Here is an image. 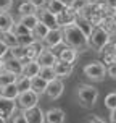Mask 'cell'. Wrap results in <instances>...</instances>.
Returning <instances> with one entry per match:
<instances>
[{
    "label": "cell",
    "instance_id": "obj_1",
    "mask_svg": "<svg viewBox=\"0 0 116 123\" xmlns=\"http://www.w3.org/2000/svg\"><path fill=\"white\" fill-rule=\"evenodd\" d=\"M61 34H63V42L68 47H73L76 50L87 47V37L82 34V31L77 26L71 25L66 28H61Z\"/></svg>",
    "mask_w": 116,
    "mask_h": 123
},
{
    "label": "cell",
    "instance_id": "obj_2",
    "mask_svg": "<svg viewBox=\"0 0 116 123\" xmlns=\"http://www.w3.org/2000/svg\"><path fill=\"white\" fill-rule=\"evenodd\" d=\"M110 42H111V36L102 28H94V31L87 37V45L92 47L94 50H97V52L105 50Z\"/></svg>",
    "mask_w": 116,
    "mask_h": 123
},
{
    "label": "cell",
    "instance_id": "obj_3",
    "mask_svg": "<svg viewBox=\"0 0 116 123\" xmlns=\"http://www.w3.org/2000/svg\"><path fill=\"white\" fill-rule=\"evenodd\" d=\"M77 99H79V104L82 107H92V105L97 102L98 99V89L97 87L90 86V84H81L77 87Z\"/></svg>",
    "mask_w": 116,
    "mask_h": 123
},
{
    "label": "cell",
    "instance_id": "obj_4",
    "mask_svg": "<svg viewBox=\"0 0 116 123\" xmlns=\"http://www.w3.org/2000/svg\"><path fill=\"white\" fill-rule=\"evenodd\" d=\"M84 74L92 81H102L106 74V68L102 65V62H90L84 67Z\"/></svg>",
    "mask_w": 116,
    "mask_h": 123
},
{
    "label": "cell",
    "instance_id": "obj_5",
    "mask_svg": "<svg viewBox=\"0 0 116 123\" xmlns=\"http://www.w3.org/2000/svg\"><path fill=\"white\" fill-rule=\"evenodd\" d=\"M39 104V96L34 91H26L21 92L18 97H16V105H18L21 110H28V109H34Z\"/></svg>",
    "mask_w": 116,
    "mask_h": 123
},
{
    "label": "cell",
    "instance_id": "obj_6",
    "mask_svg": "<svg viewBox=\"0 0 116 123\" xmlns=\"http://www.w3.org/2000/svg\"><path fill=\"white\" fill-rule=\"evenodd\" d=\"M77 18V13L74 12L71 6H65V10L61 13L56 15V23H58V28H66V26L74 25V21Z\"/></svg>",
    "mask_w": 116,
    "mask_h": 123
},
{
    "label": "cell",
    "instance_id": "obj_7",
    "mask_svg": "<svg viewBox=\"0 0 116 123\" xmlns=\"http://www.w3.org/2000/svg\"><path fill=\"white\" fill-rule=\"evenodd\" d=\"M16 110H18L16 100H10V99L0 97V118L10 120V118L16 113Z\"/></svg>",
    "mask_w": 116,
    "mask_h": 123
},
{
    "label": "cell",
    "instance_id": "obj_8",
    "mask_svg": "<svg viewBox=\"0 0 116 123\" xmlns=\"http://www.w3.org/2000/svg\"><path fill=\"white\" fill-rule=\"evenodd\" d=\"M36 15H37V18H39V23L45 25L50 31L52 29H60V28H58V23H56V16L53 13H50L47 8H39Z\"/></svg>",
    "mask_w": 116,
    "mask_h": 123
},
{
    "label": "cell",
    "instance_id": "obj_9",
    "mask_svg": "<svg viewBox=\"0 0 116 123\" xmlns=\"http://www.w3.org/2000/svg\"><path fill=\"white\" fill-rule=\"evenodd\" d=\"M36 62L39 63V67H55V63L58 62V57H56L55 52H52L50 49L44 47V49L39 52Z\"/></svg>",
    "mask_w": 116,
    "mask_h": 123
},
{
    "label": "cell",
    "instance_id": "obj_10",
    "mask_svg": "<svg viewBox=\"0 0 116 123\" xmlns=\"http://www.w3.org/2000/svg\"><path fill=\"white\" fill-rule=\"evenodd\" d=\"M63 89H65V86H63V81L61 80H53V81H50L49 84H47V89H45V96L50 99V100H55V99H58L63 94Z\"/></svg>",
    "mask_w": 116,
    "mask_h": 123
},
{
    "label": "cell",
    "instance_id": "obj_11",
    "mask_svg": "<svg viewBox=\"0 0 116 123\" xmlns=\"http://www.w3.org/2000/svg\"><path fill=\"white\" fill-rule=\"evenodd\" d=\"M44 42H45V45H47V49H50V50L55 49V47H58V45H61V44H63V34H61V29L49 31V34L45 36Z\"/></svg>",
    "mask_w": 116,
    "mask_h": 123
},
{
    "label": "cell",
    "instance_id": "obj_12",
    "mask_svg": "<svg viewBox=\"0 0 116 123\" xmlns=\"http://www.w3.org/2000/svg\"><path fill=\"white\" fill-rule=\"evenodd\" d=\"M23 115H24V118H26V122H28V123H45L44 110H42V109H39V107L23 110Z\"/></svg>",
    "mask_w": 116,
    "mask_h": 123
},
{
    "label": "cell",
    "instance_id": "obj_13",
    "mask_svg": "<svg viewBox=\"0 0 116 123\" xmlns=\"http://www.w3.org/2000/svg\"><path fill=\"white\" fill-rule=\"evenodd\" d=\"M44 117H45V123H65V112L58 109V107H53V109H49L47 112H44Z\"/></svg>",
    "mask_w": 116,
    "mask_h": 123
},
{
    "label": "cell",
    "instance_id": "obj_14",
    "mask_svg": "<svg viewBox=\"0 0 116 123\" xmlns=\"http://www.w3.org/2000/svg\"><path fill=\"white\" fill-rule=\"evenodd\" d=\"M44 47L40 45V42H34L32 45L29 47H26V54H24V58L19 62L21 65H26V63H29V62H36L37 55H39V52L42 50Z\"/></svg>",
    "mask_w": 116,
    "mask_h": 123
},
{
    "label": "cell",
    "instance_id": "obj_15",
    "mask_svg": "<svg viewBox=\"0 0 116 123\" xmlns=\"http://www.w3.org/2000/svg\"><path fill=\"white\" fill-rule=\"evenodd\" d=\"M53 71H55L56 78H69L74 71V65H69V63L58 60L55 63V67H53Z\"/></svg>",
    "mask_w": 116,
    "mask_h": 123
},
{
    "label": "cell",
    "instance_id": "obj_16",
    "mask_svg": "<svg viewBox=\"0 0 116 123\" xmlns=\"http://www.w3.org/2000/svg\"><path fill=\"white\" fill-rule=\"evenodd\" d=\"M58 60L60 62H65V63H69V65H74V62L77 58V50L73 49V47H63L60 50V54H58Z\"/></svg>",
    "mask_w": 116,
    "mask_h": 123
},
{
    "label": "cell",
    "instance_id": "obj_17",
    "mask_svg": "<svg viewBox=\"0 0 116 123\" xmlns=\"http://www.w3.org/2000/svg\"><path fill=\"white\" fill-rule=\"evenodd\" d=\"M13 25H15V19L8 12H0V34L6 32V31H11Z\"/></svg>",
    "mask_w": 116,
    "mask_h": 123
},
{
    "label": "cell",
    "instance_id": "obj_18",
    "mask_svg": "<svg viewBox=\"0 0 116 123\" xmlns=\"http://www.w3.org/2000/svg\"><path fill=\"white\" fill-rule=\"evenodd\" d=\"M47 81H44L40 76H34V78H31V91H34L37 96H42L45 89H47Z\"/></svg>",
    "mask_w": 116,
    "mask_h": 123
},
{
    "label": "cell",
    "instance_id": "obj_19",
    "mask_svg": "<svg viewBox=\"0 0 116 123\" xmlns=\"http://www.w3.org/2000/svg\"><path fill=\"white\" fill-rule=\"evenodd\" d=\"M39 63L37 62H29V63H26L23 65V70H21V76H24V78H34L39 74Z\"/></svg>",
    "mask_w": 116,
    "mask_h": 123
},
{
    "label": "cell",
    "instance_id": "obj_20",
    "mask_svg": "<svg viewBox=\"0 0 116 123\" xmlns=\"http://www.w3.org/2000/svg\"><path fill=\"white\" fill-rule=\"evenodd\" d=\"M3 70H6L8 73L16 74V76H21V70H23V65H21L18 60H15V58H8V60H5Z\"/></svg>",
    "mask_w": 116,
    "mask_h": 123
},
{
    "label": "cell",
    "instance_id": "obj_21",
    "mask_svg": "<svg viewBox=\"0 0 116 123\" xmlns=\"http://www.w3.org/2000/svg\"><path fill=\"white\" fill-rule=\"evenodd\" d=\"M74 26H77L86 37H89V34L94 31V26H92L84 16H81V15H77V18H76V21H74Z\"/></svg>",
    "mask_w": 116,
    "mask_h": 123
},
{
    "label": "cell",
    "instance_id": "obj_22",
    "mask_svg": "<svg viewBox=\"0 0 116 123\" xmlns=\"http://www.w3.org/2000/svg\"><path fill=\"white\" fill-rule=\"evenodd\" d=\"M18 96H19V92L16 89V84H8V86L0 87V97L10 99V100H16Z\"/></svg>",
    "mask_w": 116,
    "mask_h": 123
},
{
    "label": "cell",
    "instance_id": "obj_23",
    "mask_svg": "<svg viewBox=\"0 0 116 123\" xmlns=\"http://www.w3.org/2000/svg\"><path fill=\"white\" fill-rule=\"evenodd\" d=\"M19 25L24 26L28 31H32L39 25V18H37V15H26V16H21L19 18Z\"/></svg>",
    "mask_w": 116,
    "mask_h": 123
},
{
    "label": "cell",
    "instance_id": "obj_24",
    "mask_svg": "<svg viewBox=\"0 0 116 123\" xmlns=\"http://www.w3.org/2000/svg\"><path fill=\"white\" fill-rule=\"evenodd\" d=\"M19 76L13 73H8L6 70H0V87L3 86H8V84H15L16 81H18Z\"/></svg>",
    "mask_w": 116,
    "mask_h": 123
},
{
    "label": "cell",
    "instance_id": "obj_25",
    "mask_svg": "<svg viewBox=\"0 0 116 123\" xmlns=\"http://www.w3.org/2000/svg\"><path fill=\"white\" fill-rule=\"evenodd\" d=\"M49 31H50V29H49V28H47L45 25L39 23V25H37L34 29L31 31V34H32V37L36 39L37 42H40V41H44V39H45V36L49 34Z\"/></svg>",
    "mask_w": 116,
    "mask_h": 123
},
{
    "label": "cell",
    "instance_id": "obj_26",
    "mask_svg": "<svg viewBox=\"0 0 116 123\" xmlns=\"http://www.w3.org/2000/svg\"><path fill=\"white\" fill-rule=\"evenodd\" d=\"M0 41L5 44L8 49H13V47H16L18 45V41H16V36L13 34L11 31H6V32H2L0 34Z\"/></svg>",
    "mask_w": 116,
    "mask_h": 123
},
{
    "label": "cell",
    "instance_id": "obj_27",
    "mask_svg": "<svg viewBox=\"0 0 116 123\" xmlns=\"http://www.w3.org/2000/svg\"><path fill=\"white\" fill-rule=\"evenodd\" d=\"M37 76H40V78H42L44 81H47V83L56 80V74H55V71H53V67H40Z\"/></svg>",
    "mask_w": 116,
    "mask_h": 123
},
{
    "label": "cell",
    "instance_id": "obj_28",
    "mask_svg": "<svg viewBox=\"0 0 116 123\" xmlns=\"http://www.w3.org/2000/svg\"><path fill=\"white\" fill-rule=\"evenodd\" d=\"M113 63H116V54L113 52V50H102V65H103L105 68L110 67V65H113Z\"/></svg>",
    "mask_w": 116,
    "mask_h": 123
},
{
    "label": "cell",
    "instance_id": "obj_29",
    "mask_svg": "<svg viewBox=\"0 0 116 123\" xmlns=\"http://www.w3.org/2000/svg\"><path fill=\"white\" fill-rule=\"evenodd\" d=\"M45 8L49 10L50 13H53V15H58V13H61L63 10H65V5L61 3L60 0H49L47 2V5H45Z\"/></svg>",
    "mask_w": 116,
    "mask_h": 123
},
{
    "label": "cell",
    "instance_id": "obj_30",
    "mask_svg": "<svg viewBox=\"0 0 116 123\" xmlns=\"http://www.w3.org/2000/svg\"><path fill=\"white\" fill-rule=\"evenodd\" d=\"M18 12H19L21 16H26V15H36L37 8L32 5V3H29V2H23V3H19Z\"/></svg>",
    "mask_w": 116,
    "mask_h": 123
},
{
    "label": "cell",
    "instance_id": "obj_31",
    "mask_svg": "<svg viewBox=\"0 0 116 123\" xmlns=\"http://www.w3.org/2000/svg\"><path fill=\"white\" fill-rule=\"evenodd\" d=\"M16 84V89H18V92L21 94V92H26L31 89V78H24V76H19L18 81L15 83Z\"/></svg>",
    "mask_w": 116,
    "mask_h": 123
},
{
    "label": "cell",
    "instance_id": "obj_32",
    "mask_svg": "<svg viewBox=\"0 0 116 123\" xmlns=\"http://www.w3.org/2000/svg\"><path fill=\"white\" fill-rule=\"evenodd\" d=\"M90 2H92V0H74L73 3H71V8L79 15V13H82L87 6L90 5Z\"/></svg>",
    "mask_w": 116,
    "mask_h": 123
},
{
    "label": "cell",
    "instance_id": "obj_33",
    "mask_svg": "<svg viewBox=\"0 0 116 123\" xmlns=\"http://www.w3.org/2000/svg\"><path fill=\"white\" fill-rule=\"evenodd\" d=\"M16 41H18V45L19 47H29V45H32L34 42H37L36 39L32 37V34H24V36H18L16 37Z\"/></svg>",
    "mask_w": 116,
    "mask_h": 123
},
{
    "label": "cell",
    "instance_id": "obj_34",
    "mask_svg": "<svg viewBox=\"0 0 116 123\" xmlns=\"http://www.w3.org/2000/svg\"><path fill=\"white\" fill-rule=\"evenodd\" d=\"M105 107L110 112L116 110V91H113V92L105 96Z\"/></svg>",
    "mask_w": 116,
    "mask_h": 123
},
{
    "label": "cell",
    "instance_id": "obj_35",
    "mask_svg": "<svg viewBox=\"0 0 116 123\" xmlns=\"http://www.w3.org/2000/svg\"><path fill=\"white\" fill-rule=\"evenodd\" d=\"M8 54H11V58H15V60L21 62L23 58H24L26 47H19V45H16V47H13V49H10V52H8Z\"/></svg>",
    "mask_w": 116,
    "mask_h": 123
},
{
    "label": "cell",
    "instance_id": "obj_36",
    "mask_svg": "<svg viewBox=\"0 0 116 123\" xmlns=\"http://www.w3.org/2000/svg\"><path fill=\"white\" fill-rule=\"evenodd\" d=\"M11 32H13V34H15L16 37H18V36H24V34H29L31 31H28L24 26H21L19 23H15V25H13V28H11Z\"/></svg>",
    "mask_w": 116,
    "mask_h": 123
},
{
    "label": "cell",
    "instance_id": "obj_37",
    "mask_svg": "<svg viewBox=\"0 0 116 123\" xmlns=\"http://www.w3.org/2000/svg\"><path fill=\"white\" fill-rule=\"evenodd\" d=\"M13 6V0H0V12H8Z\"/></svg>",
    "mask_w": 116,
    "mask_h": 123
},
{
    "label": "cell",
    "instance_id": "obj_38",
    "mask_svg": "<svg viewBox=\"0 0 116 123\" xmlns=\"http://www.w3.org/2000/svg\"><path fill=\"white\" fill-rule=\"evenodd\" d=\"M11 123H28V122H26L23 112H19V113H15L11 117Z\"/></svg>",
    "mask_w": 116,
    "mask_h": 123
},
{
    "label": "cell",
    "instance_id": "obj_39",
    "mask_svg": "<svg viewBox=\"0 0 116 123\" xmlns=\"http://www.w3.org/2000/svg\"><path fill=\"white\" fill-rule=\"evenodd\" d=\"M106 74L110 76L111 80H116V63L110 65V67H106Z\"/></svg>",
    "mask_w": 116,
    "mask_h": 123
},
{
    "label": "cell",
    "instance_id": "obj_40",
    "mask_svg": "<svg viewBox=\"0 0 116 123\" xmlns=\"http://www.w3.org/2000/svg\"><path fill=\"white\" fill-rule=\"evenodd\" d=\"M28 2L32 3L37 10H39V8H45V5H47V0H28Z\"/></svg>",
    "mask_w": 116,
    "mask_h": 123
},
{
    "label": "cell",
    "instance_id": "obj_41",
    "mask_svg": "<svg viewBox=\"0 0 116 123\" xmlns=\"http://www.w3.org/2000/svg\"><path fill=\"white\" fill-rule=\"evenodd\" d=\"M8 52H10V49H8V47H6L5 44H3L2 41H0V58L3 60V57H5L6 54H8Z\"/></svg>",
    "mask_w": 116,
    "mask_h": 123
},
{
    "label": "cell",
    "instance_id": "obj_42",
    "mask_svg": "<svg viewBox=\"0 0 116 123\" xmlns=\"http://www.w3.org/2000/svg\"><path fill=\"white\" fill-rule=\"evenodd\" d=\"M87 123H106L105 120H102L100 117H97V115H90L89 117V120H87Z\"/></svg>",
    "mask_w": 116,
    "mask_h": 123
},
{
    "label": "cell",
    "instance_id": "obj_43",
    "mask_svg": "<svg viewBox=\"0 0 116 123\" xmlns=\"http://www.w3.org/2000/svg\"><path fill=\"white\" fill-rule=\"evenodd\" d=\"M103 3L106 6H116V0H103Z\"/></svg>",
    "mask_w": 116,
    "mask_h": 123
},
{
    "label": "cell",
    "instance_id": "obj_44",
    "mask_svg": "<svg viewBox=\"0 0 116 123\" xmlns=\"http://www.w3.org/2000/svg\"><path fill=\"white\" fill-rule=\"evenodd\" d=\"M60 2H61L65 6H71V3H73L74 0H60Z\"/></svg>",
    "mask_w": 116,
    "mask_h": 123
},
{
    "label": "cell",
    "instance_id": "obj_45",
    "mask_svg": "<svg viewBox=\"0 0 116 123\" xmlns=\"http://www.w3.org/2000/svg\"><path fill=\"white\" fill-rule=\"evenodd\" d=\"M110 120H111V123H116V110H113V112H111V117H110Z\"/></svg>",
    "mask_w": 116,
    "mask_h": 123
},
{
    "label": "cell",
    "instance_id": "obj_46",
    "mask_svg": "<svg viewBox=\"0 0 116 123\" xmlns=\"http://www.w3.org/2000/svg\"><path fill=\"white\" fill-rule=\"evenodd\" d=\"M113 34H116V18L113 19Z\"/></svg>",
    "mask_w": 116,
    "mask_h": 123
},
{
    "label": "cell",
    "instance_id": "obj_47",
    "mask_svg": "<svg viewBox=\"0 0 116 123\" xmlns=\"http://www.w3.org/2000/svg\"><path fill=\"white\" fill-rule=\"evenodd\" d=\"M3 65H5V60H2V58H0V70H3Z\"/></svg>",
    "mask_w": 116,
    "mask_h": 123
},
{
    "label": "cell",
    "instance_id": "obj_48",
    "mask_svg": "<svg viewBox=\"0 0 116 123\" xmlns=\"http://www.w3.org/2000/svg\"><path fill=\"white\" fill-rule=\"evenodd\" d=\"M111 50H113V52H115V54H116V42L113 44V49H111Z\"/></svg>",
    "mask_w": 116,
    "mask_h": 123
},
{
    "label": "cell",
    "instance_id": "obj_49",
    "mask_svg": "<svg viewBox=\"0 0 116 123\" xmlns=\"http://www.w3.org/2000/svg\"><path fill=\"white\" fill-rule=\"evenodd\" d=\"M0 123H6V120H3V118H0Z\"/></svg>",
    "mask_w": 116,
    "mask_h": 123
},
{
    "label": "cell",
    "instance_id": "obj_50",
    "mask_svg": "<svg viewBox=\"0 0 116 123\" xmlns=\"http://www.w3.org/2000/svg\"><path fill=\"white\" fill-rule=\"evenodd\" d=\"M47 2H49V0H47Z\"/></svg>",
    "mask_w": 116,
    "mask_h": 123
}]
</instances>
